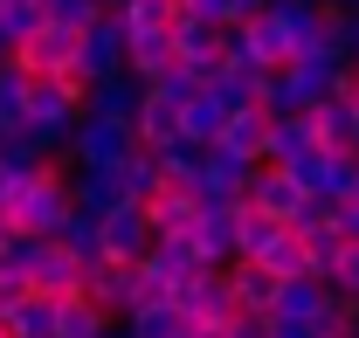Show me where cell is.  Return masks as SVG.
Listing matches in <instances>:
<instances>
[{
    "mask_svg": "<svg viewBox=\"0 0 359 338\" xmlns=\"http://www.w3.org/2000/svg\"><path fill=\"white\" fill-rule=\"evenodd\" d=\"M339 97L353 104V118H359V62H353V69H346V83H339Z\"/></svg>",
    "mask_w": 359,
    "mask_h": 338,
    "instance_id": "cell-37",
    "label": "cell"
},
{
    "mask_svg": "<svg viewBox=\"0 0 359 338\" xmlns=\"http://www.w3.org/2000/svg\"><path fill=\"white\" fill-rule=\"evenodd\" d=\"M0 332L7 338H55V304H48V297H14V304H7V311H0Z\"/></svg>",
    "mask_w": 359,
    "mask_h": 338,
    "instance_id": "cell-21",
    "label": "cell"
},
{
    "mask_svg": "<svg viewBox=\"0 0 359 338\" xmlns=\"http://www.w3.org/2000/svg\"><path fill=\"white\" fill-rule=\"evenodd\" d=\"M62 187H69V208H76V214H111V208H118V180H111V166H62Z\"/></svg>",
    "mask_w": 359,
    "mask_h": 338,
    "instance_id": "cell-18",
    "label": "cell"
},
{
    "mask_svg": "<svg viewBox=\"0 0 359 338\" xmlns=\"http://www.w3.org/2000/svg\"><path fill=\"white\" fill-rule=\"evenodd\" d=\"M42 28V7L35 0H0V35L7 42H21V35H35Z\"/></svg>",
    "mask_w": 359,
    "mask_h": 338,
    "instance_id": "cell-33",
    "label": "cell"
},
{
    "mask_svg": "<svg viewBox=\"0 0 359 338\" xmlns=\"http://www.w3.org/2000/svg\"><path fill=\"white\" fill-rule=\"evenodd\" d=\"M180 14H194V21H208V28H235V21H242L235 0H180Z\"/></svg>",
    "mask_w": 359,
    "mask_h": 338,
    "instance_id": "cell-34",
    "label": "cell"
},
{
    "mask_svg": "<svg viewBox=\"0 0 359 338\" xmlns=\"http://www.w3.org/2000/svg\"><path fill=\"white\" fill-rule=\"evenodd\" d=\"M173 14H180V0H125V7H118V28H125V35L173 28Z\"/></svg>",
    "mask_w": 359,
    "mask_h": 338,
    "instance_id": "cell-29",
    "label": "cell"
},
{
    "mask_svg": "<svg viewBox=\"0 0 359 338\" xmlns=\"http://www.w3.org/2000/svg\"><path fill=\"white\" fill-rule=\"evenodd\" d=\"M132 152V125H111V118H76L69 145H62V166H118Z\"/></svg>",
    "mask_w": 359,
    "mask_h": 338,
    "instance_id": "cell-4",
    "label": "cell"
},
{
    "mask_svg": "<svg viewBox=\"0 0 359 338\" xmlns=\"http://www.w3.org/2000/svg\"><path fill=\"white\" fill-rule=\"evenodd\" d=\"M263 131H269V111L263 104H249V111H228V125H222V152H235V159H256L263 166Z\"/></svg>",
    "mask_w": 359,
    "mask_h": 338,
    "instance_id": "cell-20",
    "label": "cell"
},
{
    "mask_svg": "<svg viewBox=\"0 0 359 338\" xmlns=\"http://www.w3.org/2000/svg\"><path fill=\"white\" fill-rule=\"evenodd\" d=\"M35 7H42V0H35Z\"/></svg>",
    "mask_w": 359,
    "mask_h": 338,
    "instance_id": "cell-43",
    "label": "cell"
},
{
    "mask_svg": "<svg viewBox=\"0 0 359 338\" xmlns=\"http://www.w3.org/2000/svg\"><path fill=\"white\" fill-rule=\"evenodd\" d=\"M83 118V83L76 76H28V97H21V125L42 138L48 159H62L69 131Z\"/></svg>",
    "mask_w": 359,
    "mask_h": 338,
    "instance_id": "cell-1",
    "label": "cell"
},
{
    "mask_svg": "<svg viewBox=\"0 0 359 338\" xmlns=\"http://www.w3.org/2000/svg\"><path fill=\"white\" fill-rule=\"evenodd\" d=\"M0 338H7V332H0Z\"/></svg>",
    "mask_w": 359,
    "mask_h": 338,
    "instance_id": "cell-44",
    "label": "cell"
},
{
    "mask_svg": "<svg viewBox=\"0 0 359 338\" xmlns=\"http://www.w3.org/2000/svg\"><path fill=\"white\" fill-rule=\"evenodd\" d=\"M145 90H159V97H166V104H173V111H180L187 97H201V90H208V83H201V76H194L187 62H173L166 76H152V83H145Z\"/></svg>",
    "mask_w": 359,
    "mask_h": 338,
    "instance_id": "cell-32",
    "label": "cell"
},
{
    "mask_svg": "<svg viewBox=\"0 0 359 338\" xmlns=\"http://www.w3.org/2000/svg\"><path fill=\"white\" fill-rule=\"evenodd\" d=\"M332 7H359V0H332Z\"/></svg>",
    "mask_w": 359,
    "mask_h": 338,
    "instance_id": "cell-41",
    "label": "cell"
},
{
    "mask_svg": "<svg viewBox=\"0 0 359 338\" xmlns=\"http://www.w3.org/2000/svg\"><path fill=\"white\" fill-rule=\"evenodd\" d=\"M138 97H145V83H138L132 69H118V76H104V83H83V118H111V125H132Z\"/></svg>",
    "mask_w": 359,
    "mask_h": 338,
    "instance_id": "cell-10",
    "label": "cell"
},
{
    "mask_svg": "<svg viewBox=\"0 0 359 338\" xmlns=\"http://www.w3.org/2000/svg\"><path fill=\"white\" fill-rule=\"evenodd\" d=\"M97 7H104V14H118V7H125V0H97Z\"/></svg>",
    "mask_w": 359,
    "mask_h": 338,
    "instance_id": "cell-39",
    "label": "cell"
},
{
    "mask_svg": "<svg viewBox=\"0 0 359 338\" xmlns=\"http://www.w3.org/2000/svg\"><path fill=\"white\" fill-rule=\"evenodd\" d=\"M97 235H104V262H138L152 249V228H145L138 201H118L111 214H97Z\"/></svg>",
    "mask_w": 359,
    "mask_h": 338,
    "instance_id": "cell-9",
    "label": "cell"
},
{
    "mask_svg": "<svg viewBox=\"0 0 359 338\" xmlns=\"http://www.w3.org/2000/svg\"><path fill=\"white\" fill-rule=\"evenodd\" d=\"M304 118H311V131H318L325 152H346V138H353V104H346V97H318Z\"/></svg>",
    "mask_w": 359,
    "mask_h": 338,
    "instance_id": "cell-25",
    "label": "cell"
},
{
    "mask_svg": "<svg viewBox=\"0 0 359 338\" xmlns=\"http://www.w3.org/2000/svg\"><path fill=\"white\" fill-rule=\"evenodd\" d=\"M69 62H76V35L69 28H35V35H21L14 42V69L21 76H69Z\"/></svg>",
    "mask_w": 359,
    "mask_h": 338,
    "instance_id": "cell-8",
    "label": "cell"
},
{
    "mask_svg": "<svg viewBox=\"0 0 359 338\" xmlns=\"http://www.w3.org/2000/svg\"><path fill=\"white\" fill-rule=\"evenodd\" d=\"M138 208H145V228H152V242H187V235L201 228V214H208L194 194H187V187H166V180H159V187H152Z\"/></svg>",
    "mask_w": 359,
    "mask_h": 338,
    "instance_id": "cell-5",
    "label": "cell"
},
{
    "mask_svg": "<svg viewBox=\"0 0 359 338\" xmlns=\"http://www.w3.org/2000/svg\"><path fill=\"white\" fill-rule=\"evenodd\" d=\"M208 97H215V104H222V111H249V104H256V97H263V69H215V76H208Z\"/></svg>",
    "mask_w": 359,
    "mask_h": 338,
    "instance_id": "cell-22",
    "label": "cell"
},
{
    "mask_svg": "<svg viewBox=\"0 0 359 338\" xmlns=\"http://www.w3.org/2000/svg\"><path fill=\"white\" fill-rule=\"evenodd\" d=\"M283 173H290V180L311 194V201H353V173H359V159H353V152H325V145H318V152H304L297 166H283Z\"/></svg>",
    "mask_w": 359,
    "mask_h": 338,
    "instance_id": "cell-6",
    "label": "cell"
},
{
    "mask_svg": "<svg viewBox=\"0 0 359 338\" xmlns=\"http://www.w3.org/2000/svg\"><path fill=\"white\" fill-rule=\"evenodd\" d=\"M222 338H276V325H269V318H228Z\"/></svg>",
    "mask_w": 359,
    "mask_h": 338,
    "instance_id": "cell-36",
    "label": "cell"
},
{
    "mask_svg": "<svg viewBox=\"0 0 359 338\" xmlns=\"http://www.w3.org/2000/svg\"><path fill=\"white\" fill-rule=\"evenodd\" d=\"M325 290L346 297V304H359V242H346V249L332 255V269H325Z\"/></svg>",
    "mask_w": 359,
    "mask_h": 338,
    "instance_id": "cell-31",
    "label": "cell"
},
{
    "mask_svg": "<svg viewBox=\"0 0 359 338\" xmlns=\"http://www.w3.org/2000/svg\"><path fill=\"white\" fill-rule=\"evenodd\" d=\"M111 180H118V201H145V194H152V187H159V159H152V152H125V159H118V166H111Z\"/></svg>",
    "mask_w": 359,
    "mask_h": 338,
    "instance_id": "cell-27",
    "label": "cell"
},
{
    "mask_svg": "<svg viewBox=\"0 0 359 338\" xmlns=\"http://www.w3.org/2000/svg\"><path fill=\"white\" fill-rule=\"evenodd\" d=\"M180 338H187V332H180Z\"/></svg>",
    "mask_w": 359,
    "mask_h": 338,
    "instance_id": "cell-45",
    "label": "cell"
},
{
    "mask_svg": "<svg viewBox=\"0 0 359 338\" xmlns=\"http://www.w3.org/2000/svg\"><path fill=\"white\" fill-rule=\"evenodd\" d=\"M173 62H180V48H173V28H145V35H125V69H132L138 83L166 76Z\"/></svg>",
    "mask_w": 359,
    "mask_h": 338,
    "instance_id": "cell-16",
    "label": "cell"
},
{
    "mask_svg": "<svg viewBox=\"0 0 359 338\" xmlns=\"http://www.w3.org/2000/svg\"><path fill=\"white\" fill-rule=\"evenodd\" d=\"M276 338H318L311 325H276Z\"/></svg>",
    "mask_w": 359,
    "mask_h": 338,
    "instance_id": "cell-38",
    "label": "cell"
},
{
    "mask_svg": "<svg viewBox=\"0 0 359 338\" xmlns=\"http://www.w3.org/2000/svg\"><path fill=\"white\" fill-rule=\"evenodd\" d=\"M304 201H311V194H304L283 166H256V173H249V187H242V208L269 214V221H283V228L297 221V208H304Z\"/></svg>",
    "mask_w": 359,
    "mask_h": 338,
    "instance_id": "cell-7",
    "label": "cell"
},
{
    "mask_svg": "<svg viewBox=\"0 0 359 338\" xmlns=\"http://www.w3.org/2000/svg\"><path fill=\"white\" fill-rule=\"evenodd\" d=\"M111 318L90 304V297H55V338H104Z\"/></svg>",
    "mask_w": 359,
    "mask_h": 338,
    "instance_id": "cell-26",
    "label": "cell"
},
{
    "mask_svg": "<svg viewBox=\"0 0 359 338\" xmlns=\"http://www.w3.org/2000/svg\"><path fill=\"white\" fill-rule=\"evenodd\" d=\"M104 338H125V332H118V325H111V332H104Z\"/></svg>",
    "mask_w": 359,
    "mask_h": 338,
    "instance_id": "cell-42",
    "label": "cell"
},
{
    "mask_svg": "<svg viewBox=\"0 0 359 338\" xmlns=\"http://www.w3.org/2000/svg\"><path fill=\"white\" fill-rule=\"evenodd\" d=\"M256 262H263L276 283H297V276H311V255H304V242H297L290 228H276V235H269V249L256 255Z\"/></svg>",
    "mask_w": 359,
    "mask_h": 338,
    "instance_id": "cell-24",
    "label": "cell"
},
{
    "mask_svg": "<svg viewBox=\"0 0 359 338\" xmlns=\"http://www.w3.org/2000/svg\"><path fill=\"white\" fill-rule=\"evenodd\" d=\"M173 48H180V62H187L201 83L222 69V28H208V21H194V14H173Z\"/></svg>",
    "mask_w": 359,
    "mask_h": 338,
    "instance_id": "cell-11",
    "label": "cell"
},
{
    "mask_svg": "<svg viewBox=\"0 0 359 338\" xmlns=\"http://www.w3.org/2000/svg\"><path fill=\"white\" fill-rule=\"evenodd\" d=\"M332 311V290L318 283V276H297V283H283L276 304H269V325H318Z\"/></svg>",
    "mask_w": 359,
    "mask_h": 338,
    "instance_id": "cell-13",
    "label": "cell"
},
{
    "mask_svg": "<svg viewBox=\"0 0 359 338\" xmlns=\"http://www.w3.org/2000/svg\"><path fill=\"white\" fill-rule=\"evenodd\" d=\"M28 290H35V297H48V304H55V297H83V269H76L69 255L55 249V242H42L35 269H28Z\"/></svg>",
    "mask_w": 359,
    "mask_h": 338,
    "instance_id": "cell-17",
    "label": "cell"
},
{
    "mask_svg": "<svg viewBox=\"0 0 359 338\" xmlns=\"http://www.w3.org/2000/svg\"><path fill=\"white\" fill-rule=\"evenodd\" d=\"M42 21H48V28H69V35H83L90 21H104V7H97V0H42Z\"/></svg>",
    "mask_w": 359,
    "mask_h": 338,
    "instance_id": "cell-30",
    "label": "cell"
},
{
    "mask_svg": "<svg viewBox=\"0 0 359 338\" xmlns=\"http://www.w3.org/2000/svg\"><path fill=\"white\" fill-rule=\"evenodd\" d=\"M304 152H318V131H311L304 111H297V118H269V131H263V166H297Z\"/></svg>",
    "mask_w": 359,
    "mask_h": 338,
    "instance_id": "cell-15",
    "label": "cell"
},
{
    "mask_svg": "<svg viewBox=\"0 0 359 338\" xmlns=\"http://www.w3.org/2000/svg\"><path fill=\"white\" fill-rule=\"evenodd\" d=\"M48 242L69 255L76 269H97V262H104V235H97V214H76V208H69V214H62V228H55Z\"/></svg>",
    "mask_w": 359,
    "mask_h": 338,
    "instance_id": "cell-19",
    "label": "cell"
},
{
    "mask_svg": "<svg viewBox=\"0 0 359 338\" xmlns=\"http://www.w3.org/2000/svg\"><path fill=\"white\" fill-rule=\"evenodd\" d=\"M173 138H180V111L159 97V90H145L138 111H132V145H138V152H166Z\"/></svg>",
    "mask_w": 359,
    "mask_h": 338,
    "instance_id": "cell-14",
    "label": "cell"
},
{
    "mask_svg": "<svg viewBox=\"0 0 359 338\" xmlns=\"http://www.w3.org/2000/svg\"><path fill=\"white\" fill-rule=\"evenodd\" d=\"M332 228L339 242H359V201H332Z\"/></svg>",
    "mask_w": 359,
    "mask_h": 338,
    "instance_id": "cell-35",
    "label": "cell"
},
{
    "mask_svg": "<svg viewBox=\"0 0 359 338\" xmlns=\"http://www.w3.org/2000/svg\"><path fill=\"white\" fill-rule=\"evenodd\" d=\"M118 332H125V338H180L187 325H180L173 304H138V311H125V318H118Z\"/></svg>",
    "mask_w": 359,
    "mask_h": 338,
    "instance_id": "cell-28",
    "label": "cell"
},
{
    "mask_svg": "<svg viewBox=\"0 0 359 338\" xmlns=\"http://www.w3.org/2000/svg\"><path fill=\"white\" fill-rule=\"evenodd\" d=\"M0 201H7V166H0Z\"/></svg>",
    "mask_w": 359,
    "mask_h": 338,
    "instance_id": "cell-40",
    "label": "cell"
},
{
    "mask_svg": "<svg viewBox=\"0 0 359 338\" xmlns=\"http://www.w3.org/2000/svg\"><path fill=\"white\" fill-rule=\"evenodd\" d=\"M173 311H180L187 332H215V325H228V318H235L228 276H222V269H194V276L173 290Z\"/></svg>",
    "mask_w": 359,
    "mask_h": 338,
    "instance_id": "cell-2",
    "label": "cell"
},
{
    "mask_svg": "<svg viewBox=\"0 0 359 338\" xmlns=\"http://www.w3.org/2000/svg\"><path fill=\"white\" fill-rule=\"evenodd\" d=\"M228 297H235V318H269V304H276V276H269L263 262H228Z\"/></svg>",
    "mask_w": 359,
    "mask_h": 338,
    "instance_id": "cell-12",
    "label": "cell"
},
{
    "mask_svg": "<svg viewBox=\"0 0 359 338\" xmlns=\"http://www.w3.org/2000/svg\"><path fill=\"white\" fill-rule=\"evenodd\" d=\"M118 69H125V28H118V14H104V21H90L83 35H76L69 76H76V83H104V76H118Z\"/></svg>",
    "mask_w": 359,
    "mask_h": 338,
    "instance_id": "cell-3",
    "label": "cell"
},
{
    "mask_svg": "<svg viewBox=\"0 0 359 338\" xmlns=\"http://www.w3.org/2000/svg\"><path fill=\"white\" fill-rule=\"evenodd\" d=\"M222 125H228V111L208 97V90L180 104V138H187V145H215V138H222Z\"/></svg>",
    "mask_w": 359,
    "mask_h": 338,
    "instance_id": "cell-23",
    "label": "cell"
}]
</instances>
